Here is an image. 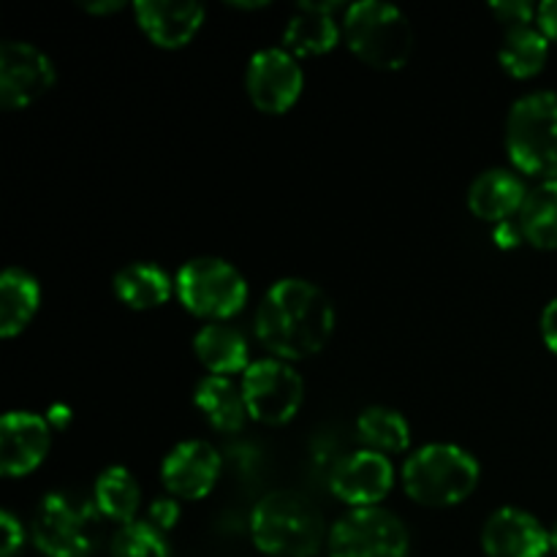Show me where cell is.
Instances as JSON below:
<instances>
[{
	"label": "cell",
	"mask_w": 557,
	"mask_h": 557,
	"mask_svg": "<svg viewBox=\"0 0 557 557\" xmlns=\"http://www.w3.org/2000/svg\"><path fill=\"white\" fill-rule=\"evenodd\" d=\"M482 466L457 444L419 446L403 466V487L408 498L430 509H449L476 493Z\"/></svg>",
	"instance_id": "3"
},
{
	"label": "cell",
	"mask_w": 557,
	"mask_h": 557,
	"mask_svg": "<svg viewBox=\"0 0 557 557\" xmlns=\"http://www.w3.org/2000/svg\"><path fill=\"white\" fill-rule=\"evenodd\" d=\"M343 36L348 49L364 65L379 71H400L413 54V27L397 5L381 0H359L343 14Z\"/></svg>",
	"instance_id": "4"
},
{
	"label": "cell",
	"mask_w": 557,
	"mask_h": 557,
	"mask_svg": "<svg viewBox=\"0 0 557 557\" xmlns=\"http://www.w3.org/2000/svg\"><path fill=\"white\" fill-rule=\"evenodd\" d=\"M243 397L253 422L281 428L299 413L305 400V381L292 362L277 357L256 359L243 373Z\"/></svg>",
	"instance_id": "9"
},
{
	"label": "cell",
	"mask_w": 557,
	"mask_h": 557,
	"mask_svg": "<svg viewBox=\"0 0 557 557\" xmlns=\"http://www.w3.org/2000/svg\"><path fill=\"white\" fill-rule=\"evenodd\" d=\"M0 533H3V544H0V557H16L25 547V525L16 520L11 511H0Z\"/></svg>",
	"instance_id": "29"
},
{
	"label": "cell",
	"mask_w": 557,
	"mask_h": 557,
	"mask_svg": "<svg viewBox=\"0 0 557 557\" xmlns=\"http://www.w3.org/2000/svg\"><path fill=\"white\" fill-rule=\"evenodd\" d=\"M495 237V245H498L500 250H515L520 248L522 243H525V237H522V228H520V221H506V223H498L493 232Z\"/></svg>",
	"instance_id": "31"
},
{
	"label": "cell",
	"mask_w": 557,
	"mask_h": 557,
	"mask_svg": "<svg viewBox=\"0 0 557 557\" xmlns=\"http://www.w3.org/2000/svg\"><path fill=\"white\" fill-rule=\"evenodd\" d=\"M44 417H47L49 428L58 430V433H63V430L71 424V408L63 406V403H58V406L49 408V411L44 413Z\"/></svg>",
	"instance_id": "34"
},
{
	"label": "cell",
	"mask_w": 557,
	"mask_h": 557,
	"mask_svg": "<svg viewBox=\"0 0 557 557\" xmlns=\"http://www.w3.org/2000/svg\"><path fill=\"white\" fill-rule=\"evenodd\" d=\"M335 305L324 288L305 277L272 283L256 310V335L277 359L297 362L326 348L335 332Z\"/></svg>",
	"instance_id": "1"
},
{
	"label": "cell",
	"mask_w": 557,
	"mask_h": 557,
	"mask_svg": "<svg viewBox=\"0 0 557 557\" xmlns=\"http://www.w3.org/2000/svg\"><path fill=\"white\" fill-rule=\"evenodd\" d=\"M98 517L96 504H76L65 493H49L33 511L30 539L47 557H90Z\"/></svg>",
	"instance_id": "7"
},
{
	"label": "cell",
	"mask_w": 557,
	"mask_h": 557,
	"mask_svg": "<svg viewBox=\"0 0 557 557\" xmlns=\"http://www.w3.org/2000/svg\"><path fill=\"white\" fill-rule=\"evenodd\" d=\"M194 354L201 362V368L207 370V375L234 379V375L245 373L250 368L248 341L228 321H215V324L201 326L194 335Z\"/></svg>",
	"instance_id": "19"
},
{
	"label": "cell",
	"mask_w": 557,
	"mask_h": 557,
	"mask_svg": "<svg viewBox=\"0 0 557 557\" xmlns=\"http://www.w3.org/2000/svg\"><path fill=\"white\" fill-rule=\"evenodd\" d=\"M482 549L487 557H547L553 553V544L549 531L531 511L504 506L484 522Z\"/></svg>",
	"instance_id": "15"
},
{
	"label": "cell",
	"mask_w": 557,
	"mask_h": 557,
	"mask_svg": "<svg viewBox=\"0 0 557 557\" xmlns=\"http://www.w3.org/2000/svg\"><path fill=\"white\" fill-rule=\"evenodd\" d=\"M58 82L52 58L30 41H3L0 47V107L27 109Z\"/></svg>",
	"instance_id": "11"
},
{
	"label": "cell",
	"mask_w": 557,
	"mask_h": 557,
	"mask_svg": "<svg viewBox=\"0 0 557 557\" xmlns=\"http://www.w3.org/2000/svg\"><path fill=\"white\" fill-rule=\"evenodd\" d=\"M536 25L549 41H557V0H544V3L539 5Z\"/></svg>",
	"instance_id": "32"
},
{
	"label": "cell",
	"mask_w": 557,
	"mask_h": 557,
	"mask_svg": "<svg viewBox=\"0 0 557 557\" xmlns=\"http://www.w3.org/2000/svg\"><path fill=\"white\" fill-rule=\"evenodd\" d=\"M506 152L515 172L557 180V92L536 90L517 98L506 117Z\"/></svg>",
	"instance_id": "5"
},
{
	"label": "cell",
	"mask_w": 557,
	"mask_h": 557,
	"mask_svg": "<svg viewBox=\"0 0 557 557\" xmlns=\"http://www.w3.org/2000/svg\"><path fill=\"white\" fill-rule=\"evenodd\" d=\"M343 3L332 0V3H310L302 0L292 20L286 22L283 30V49L294 54V58H321V54L332 52L341 44V25L335 20V11H341Z\"/></svg>",
	"instance_id": "17"
},
{
	"label": "cell",
	"mask_w": 557,
	"mask_h": 557,
	"mask_svg": "<svg viewBox=\"0 0 557 557\" xmlns=\"http://www.w3.org/2000/svg\"><path fill=\"white\" fill-rule=\"evenodd\" d=\"M221 479V457L207 441H180L161 462V482L177 500H201Z\"/></svg>",
	"instance_id": "13"
},
{
	"label": "cell",
	"mask_w": 557,
	"mask_h": 557,
	"mask_svg": "<svg viewBox=\"0 0 557 557\" xmlns=\"http://www.w3.org/2000/svg\"><path fill=\"white\" fill-rule=\"evenodd\" d=\"M194 403L218 433H239L250 419L245 406L243 386L234 384V379L223 375H205L194 389Z\"/></svg>",
	"instance_id": "20"
},
{
	"label": "cell",
	"mask_w": 557,
	"mask_h": 557,
	"mask_svg": "<svg viewBox=\"0 0 557 557\" xmlns=\"http://www.w3.org/2000/svg\"><path fill=\"white\" fill-rule=\"evenodd\" d=\"M490 11H493L495 20L504 22L506 30H509V27L536 25L539 5L525 3V0H500V3L490 5Z\"/></svg>",
	"instance_id": "28"
},
{
	"label": "cell",
	"mask_w": 557,
	"mask_h": 557,
	"mask_svg": "<svg viewBox=\"0 0 557 557\" xmlns=\"http://www.w3.org/2000/svg\"><path fill=\"white\" fill-rule=\"evenodd\" d=\"M114 297L131 310H152L169 302L174 292V281L163 267L152 261H131L120 267L112 281Z\"/></svg>",
	"instance_id": "21"
},
{
	"label": "cell",
	"mask_w": 557,
	"mask_h": 557,
	"mask_svg": "<svg viewBox=\"0 0 557 557\" xmlns=\"http://www.w3.org/2000/svg\"><path fill=\"white\" fill-rule=\"evenodd\" d=\"M245 90L259 112L286 114L302 96L305 71L288 49H259L245 69Z\"/></svg>",
	"instance_id": "10"
},
{
	"label": "cell",
	"mask_w": 557,
	"mask_h": 557,
	"mask_svg": "<svg viewBox=\"0 0 557 557\" xmlns=\"http://www.w3.org/2000/svg\"><path fill=\"white\" fill-rule=\"evenodd\" d=\"M250 539L270 557H315L330 533L321 511L305 495L272 490L250 511Z\"/></svg>",
	"instance_id": "2"
},
{
	"label": "cell",
	"mask_w": 557,
	"mask_h": 557,
	"mask_svg": "<svg viewBox=\"0 0 557 557\" xmlns=\"http://www.w3.org/2000/svg\"><path fill=\"white\" fill-rule=\"evenodd\" d=\"M357 435L362 449L379 455H403L411 446V424L400 411L389 406H370L359 413Z\"/></svg>",
	"instance_id": "25"
},
{
	"label": "cell",
	"mask_w": 557,
	"mask_h": 557,
	"mask_svg": "<svg viewBox=\"0 0 557 557\" xmlns=\"http://www.w3.org/2000/svg\"><path fill=\"white\" fill-rule=\"evenodd\" d=\"M92 504L103 520L131 525L141 509V487L128 468L109 466L92 484Z\"/></svg>",
	"instance_id": "23"
},
{
	"label": "cell",
	"mask_w": 557,
	"mask_h": 557,
	"mask_svg": "<svg viewBox=\"0 0 557 557\" xmlns=\"http://www.w3.org/2000/svg\"><path fill=\"white\" fill-rule=\"evenodd\" d=\"M112 557H174L166 533L152 528L147 520L117 528L112 539Z\"/></svg>",
	"instance_id": "27"
},
{
	"label": "cell",
	"mask_w": 557,
	"mask_h": 557,
	"mask_svg": "<svg viewBox=\"0 0 557 557\" xmlns=\"http://www.w3.org/2000/svg\"><path fill=\"white\" fill-rule=\"evenodd\" d=\"M517 221L528 245L539 250H557V180H544L531 188Z\"/></svg>",
	"instance_id": "26"
},
{
	"label": "cell",
	"mask_w": 557,
	"mask_h": 557,
	"mask_svg": "<svg viewBox=\"0 0 557 557\" xmlns=\"http://www.w3.org/2000/svg\"><path fill=\"white\" fill-rule=\"evenodd\" d=\"M411 536L395 511L384 506L348 509L326 539L330 557H408Z\"/></svg>",
	"instance_id": "8"
},
{
	"label": "cell",
	"mask_w": 557,
	"mask_h": 557,
	"mask_svg": "<svg viewBox=\"0 0 557 557\" xmlns=\"http://www.w3.org/2000/svg\"><path fill=\"white\" fill-rule=\"evenodd\" d=\"M528 194H531V188L520 177V172H511V169L500 166L487 169L468 188V210L479 221H487L493 226H498V223L520 218Z\"/></svg>",
	"instance_id": "18"
},
{
	"label": "cell",
	"mask_w": 557,
	"mask_h": 557,
	"mask_svg": "<svg viewBox=\"0 0 557 557\" xmlns=\"http://www.w3.org/2000/svg\"><path fill=\"white\" fill-rule=\"evenodd\" d=\"M395 487V466L386 455L359 449L343 457L330 473V490L348 509H373Z\"/></svg>",
	"instance_id": "12"
},
{
	"label": "cell",
	"mask_w": 557,
	"mask_h": 557,
	"mask_svg": "<svg viewBox=\"0 0 557 557\" xmlns=\"http://www.w3.org/2000/svg\"><path fill=\"white\" fill-rule=\"evenodd\" d=\"M38 305H41V286L36 277L20 267H9L0 275V337L22 335L36 319Z\"/></svg>",
	"instance_id": "22"
},
{
	"label": "cell",
	"mask_w": 557,
	"mask_h": 557,
	"mask_svg": "<svg viewBox=\"0 0 557 557\" xmlns=\"http://www.w3.org/2000/svg\"><path fill=\"white\" fill-rule=\"evenodd\" d=\"M87 14H117L125 9L123 0H98V3H82Z\"/></svg>",
	"instance_id": "35"
},
{
	"label": "cell",
	"mask_w": 557,
	"mask_h": 557,
	"mask_svg": "<svg viewBox=\"0 0 557 557\" xmlns=\"http://www.w3.org/2000/svg\"><path fill=\"white\" fill-rule=\"evenodd\" d=\"M228 5H232V9H250V11H253V9H264V5H270V3H267V0H256V3H243V0H239V3H228Z\"/></svg>",
	"instance_id": "36"
},
{
	"label": "cell",
	"mask_w": 557,
	"mask_h": 557,
	"mask_svg": "<svg viewBox=\"0 0 557 557\" xmlns=\"http://www.w3.org/2000/svg\"><path fill=\"white\" fill-rule=\"evenodd\" d=\"M136 25L158 49H183L205 25V5L180 0H139L134 3Z\"/></svg>",
	"instance_id": "16"
},
{
	"label": "cell",
	"mask_w": 557,
	"mask_h": 557,
	"mask_svg": "<svg viewBox=\"0 0 557 557\" xmlns=\"http://www.w3.org/2000/svg\"><path fill=\"white\" fill-rule=\"evenodd\" d=\"M52 428L33 411H9L0 422V473L20 479L36 471L49 455Z\"/></svg>",
	"instance_id": "14"
},
{
	"label": "cell",
	"mask_w": 557,
	"mask_h": 557,
	"mask_svg": "<svg viewBox=\"0 0 557 557\" xmlns=\"http://www.w3.org/2000/svg\"><path fill=\"white\" fill-rule=\"evenodd\" d=\"M549 544H553V553L557 555V517H555L553 528H549Z\"/></svg>",
	"instance_id": "37"
},
{
	"label": "cell",
	"mask_w": 557,
	"mask_h": 557,
	"mask_svg": "<svg viewBox=\"0 0 557 557\" xmlns=\"http://www.w3.org/2000/svg\"><path fill=\"white\" fill-rule=\"evenodd\" d=\"M542 337L547 343V348L557 354V297L544 308L542 313Z\"/></svg>",
	"instance_id": "33"
},
{
	"label": "cell",
	"mask_w": 557,
	"mask_h": 557,
	"mask_svg": "<svg viewBox=\"0 0 557 557\" xmlns=\"http://www.w3.org/2000/svg\"><path fill=\"white\" fill-rule=\"evenodd\" d=\"M147 522L158 528L161 533H169L180 522V504L177 498L166 495V498H156L147 509Z\"/></svg>",
	"instance_id": "30"
},
{
	"label": "cell",
	"mask_w": 557,
	"mask_h": 557,
	"mask_svg": "<svg viewBox=\"0 0 557 557\" xmlns=\"http://www.w3.org/2000/svg\"><path fill=\"white\" fill-rule=\"evenodd\" d=\"M180 305L207 324L228 321L248 305L250 288L243 272L218 256H199L180 267L174 277Z\"/></svg>",
	"instance_id": "6"
},
{
	"label": "cell",
	"mask_w": 557,
	"mask_h": 557,
	"mask_svg": "<svg viewBox=\"0 0 557 557\" xmlns=\"http://www.w3.org/2000/svg\"><path fill=\"white\" fill-rule=\"evenodd\" d=\"M549 38L539 30V25L509 27L500 41L498 63L511 79H531L547 65Z\"/></svg>",
	"instance_id": "24"
}]
</instances>
